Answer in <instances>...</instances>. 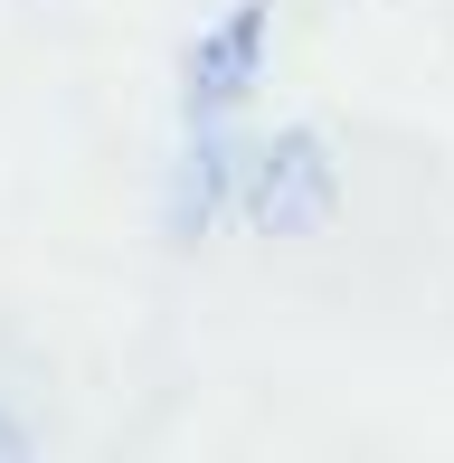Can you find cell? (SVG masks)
Listing matches in <instances>:
<instances>
[{
  "label": "cell",
  "mask_w": 454,
  "mask_h": 463,
  "mask_svg": "<svg viewBox=\"0 0 454 463\" xmlns=\"http://www.w3.org/2000/svg\"><path fill=\"white\" fill-rule=\"evenodd\" d=\"M0 463H29V435H19L10 416H0Z\"/></svg>",
  "instance_id": "1"
}]
</instances>
